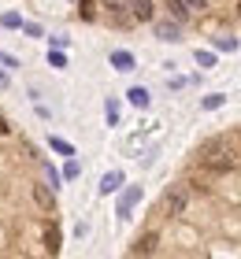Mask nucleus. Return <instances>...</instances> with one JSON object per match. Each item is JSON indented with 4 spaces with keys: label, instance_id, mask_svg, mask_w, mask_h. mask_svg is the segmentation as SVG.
Here are the masks:
<instances>
[{
    "label": "nucleus",
    "instance_id": "10",
    "mask_svg": "<svg viewBox=\"0 0 241 259\" xmlns=\"http://www.w3.org/2000/svg\"><path fill=\"white\" fill-rule=\"evenodd\" d=\"M126 97H130V104H134V108H149V89H145V85H134V89H130L126 93Z\"/></svg>",
    "mask_w": 241,
    "mask_h": 259
},
{
    "label": "nucleus",
    "instance_id": "14",
    "mask_svg": "<svg viewBox=\"0 0 241 259\" xmlns=\"http://www.w3.org/2000/svg\"><path fill=\"white\" fill-rule=\"evenodd\" d=\"M223 104H226L223 93H212V97H204V100H200V108H204V111H215V108H223Z\"/></svg>",
    "mask_w": 241,
    "mask_h": 259
},
{
    "label": "nucleus",
    "instance_id": "1",
    "mask_svg": "<svg viewBox=\"0 0 241 259\" xmlns=\"http://www.w3.org/2000/svg\"><path fill=\"white\" fill-rule=\"evenodd\" d=\"M200 163H204V167H212V170H234L237 167V156H234V148L208 145V148L200 152Z\"/></svg>",
    "mask_w": 241,
    "mask_h": 259
},
{
    "label": "nucleus",
    "instance_id": "15",
    "mask_svg": "<svg viewBox=\"0 0 241 259\" xmlns=\"http://www.w3.org/2000/svg\"><path fill=\"white\" fill-rule=\"evenodd\" d=\"M48 145H52V148L59 152V156H75V148H71V145H67L63 137H48Z\"/></svg>",
    "mask_w": 241,
    "mask_h": 259
},
{
    "label": "nucleus",
    "instance_id": "26",
    "mask_svg": "<svg viewBox=\"0 0 241 259\" xmlns=\"http://www.w3.org/2000/svg\"><path fill=\"white\" fill-rule=\"evenodd\" d=\"M4 81H8V78H4V70H0V85H4Z\"/></svg>",
    "mask_w": 241,
    "mask_h": 259
},
{
    "label": "nucleus",
    "instance_id": "17",
    "mask_svg": "<svg viewBox=\"0 0 241 259\" xmlns=\"http://www.w3.org/2000/svg\"><path fill=\"white\" fill-rule=\"evenodd\" d=\"M215 49L219 52H237V37H215Z\"/></svg>",
    "mask_w": 241,
    "mask_h": 259
},
{
    "label": "nucleus",
    "instance_id": "19",
    "mask_svg": "<svg viewBox=\"0 0 241 259\" xmlns=\"http://www.w3.org/2000/svg\"><path fill=\"white\" fill-rule=\"evenodd\" d=\"M48 63H52V67H67V56L59 49H52V52H48Z\"/></svg>",
    "mask_w": 241,
    "mask_h": 259
},
{
    "label": "nucleus",
    "instance_id": "4",
    "mask_svg": "<svg viewBox=\"0 0 241 259\" xmlns=\"http://www.w3.org/2000/svg\"><path fill=\"white\" fill-rule=\"evenodd\" d=\"M137 200H141V185H130V189L119 196V219H130V211H134Z\"/></svg>",
    "mask_w": 241,
    "mask_h": 259
},
{
    "label": "nucleus",
    "instance_id": "5",
    "mask_svg": "<svg viewBox=\"0 0 241 259\" xmlns=\"http://www.w3.org/2000/svg\"><path fill=\"white\" fill-rule=\"evenodd\" d=\"M126 4H130V15H134V22H152V15H156L152 0H126Z\"/></svg>",
    "mask_w": 241,
    "mask_h": 259
},
{
    "label": "nucleus",
    "instance_id": "11",
    "mask_svg": "<svg viewBox=\"0 0 241 259\" xmlns=\"http://www.w3.org/2000/svg\"><path fill=\"white\" fill-rule=\"evenodd\" d=\"M119 185H123V174H119V170H108L104 178H100V193H115Z\"/></svg>",
    "mask_w": 241,
    "mask_h": 259
},
{
    "label": "nucleus",
    "instance_id": "23",
    "mask_svg": "<svg viewBox=\"0 0 241 259\" xmlns=\"http://www.w3.org/2000/svg\"><path fill=\"white\" fill-rule=\"evenodd\" d=\"M22 30H26L30 37H41V26H33V22H22Z\"/></svg>",
    "mask_w": 241,
    "mask_h": 259
},
{
    "label": "nucleus",
    "instance_id": "22",
    "mask_svg": "<svg viewBox=\"0 0 241 259\" xmlns=\"http://www.w3.org/2000/svg\"><path fill=\"white\" fill-rule=\"evenodd\" d=\"M186 8L189 11H204V8H208V0H186Z\"/></svg>",
    "mask_w": 241,
    "mask_h": 259
},
{
    "label": "nucleus",
    "instance_id": "3",
    "mask_svg": "<svg viewBox=\"0 0 241 259\" xmlns=\"http://www.w3.org/2000/svg\"><path fill=\"white\" fill-rule=\"evenodd\" d=\"M189 204V193H186V185H175V189H167L163 196V207H167V215H182Z\"/></svg>",
    "mask_w": 241,
    "mask_h": 259
},
{
    "label": "nucleus",
    "instance_id": "16",
    "mask_svg": "<svg viewBox=\"0 0 241 259\" xmlns=\"http://www.w3.org/2000/svg\"><path fill=\"white\" fill-rule=\"evenodd\" d=\"M0 26H8V30H19V26H22V19L15 15V11H4V15H0Z\"/></svg>",
    "mask_w": 241,
    "mask_h": 259
},
{
    "label": "nucleus",
    "instance_id": "24",
    "mask_svg": "<svg viewBox=\"0 0 241 259\" xmlns=\"http://www.w3.org/2000/svg\"><path fill=\"white\" fill-rule=\"evenodd\" d=\"M78 170H82V167H78V163H75V159H71V163H67V170H63V174H67V178H78Z\"/></svg>",
    "mask_w": 241,
    "mask_h": 259
},
{
    "label": "nucleus",
    "instance_id": "21",
    "mask_svg": "<svg viewBox=\"0 0 241 259\" xmlns=\"http://www.w3.org/2000/svg\"><path fill=\"white\" fill-rule=\"evenodd\" d=\"M197 63H200V67H212L215 56H212V52H197Z\"/></svg>",
    "mask_w": 241,
    "mask_h": 259
},
{
    "label": "nucleus",
    "instance_id": "27",
    "mask_svg": "<svg viewBox=\"0 0 241 259\" xmlns=\"http://www.w3.org/2000/svg\"><path fill=\"white\" fill-rule=\"evenodd\" d=\"M237 11H241V4H237Z\"/></svg>",
    "mask_w": 241,
    "mask_h": 259
},
{
    "label": "nucleus",
    "instance_id": "2",
    "mask_svg": "<svg viewBox=\"0 0 241 259\" xmlns=\"http://www.w3.org/2000/svg\"><path fill=\"white\" fill-rule=\"evenodd\" d=\"M104 11H108V19H112L115 26H130V22H134L126 0H104Z\"/></svg>",
    "mask_w": 241,
    "mask_h": 259
},
{
    "label": "nucleus",
    "instance_id": "20",
    "mask_svg": "<svg viewBox=\"0 0 241 259\" xmlns=\"http://www.w3.org/2000/svg\"><path fill=\"white\" fill-rule=\"evenodd\" d=\"M82 19H96V8H93V0H82Z\"/></svg>",
    "mask_w": 241,
    "mask_h": 259
},
{
    "label": "nucleus",
    "instance_id": "13",
    "mask_svg": "<svg viewBox=\"0 0 241 259\" xmlns=\"http://www.w3.org/2000/svg\"><path fill=\"white\" fill-rule=\"evenodd\" d=\"M59 244H63V237H59V226H48V230H45V248L56 255V252H59Z\"/></svg>",
    "mask_w": 241,
    "mask_h": 259
},
{
    "label": "nucleus",
    "instance_id": "6",
    "mask_svg": "<svg viewBox=\"0 0 241 259\" xmlns=\"http://www.w3.org/2000/svg\"><path fill=\"white\" fill-rule=\"evenodd\" d=\"M112 67H115V70H123V74H126V70H134L137 63H134V56H130L126 49H115V52H112Z\"/></svg>",
    "mask_w": 241,
    "mask_h": 259
},
{
    "label": "nucleus",
    "instance_id": "25",
    "mask_svg": "<svg viewBox=\"0 0 241 259\" xmlns=\"http://www.w3.org/2000/svg\"><path fill=\"white\" fill-rule=\"evenodd\" d=\"M8 130H11V126H8V119L0 115V134H8Z\"/></svg>",
    "mask_w": 241,
    "mask_h": 259
},
{
    "label": "nucleus",
    "instance_id": "9",
    "mask_svg": "<svg viewBox=\"0 0 241 259\" xmlns=\"http://www.w3.org/2000/svg\"><path fill=\"white\" fill-rule=\"evenodd\" d=\"M156 37L160 41H178V22H156Z\"/></svg>",
    "mask_w": 241,
    "mask_h": 259
},
{
    "label": "nucleus",
    "instance_id": "12",
    "mask_svg": "<svg viewBox=\"0 0 241 259\" xmlns=\"http://www.w3.org/2000/svg\"><path fill=\"white\" fill-rule=\"evenodd\" d=\"M33 200H38L45 211H52V204H56V196L48 193V185H33Z\"/></svg>",
    "mask_w": 241,
    "mask_h": 259
},
{
    "label": "nucleus",
    "instance_id": "8",
    "mask_svg": "<svg viewBox=\"0 0 241 259\" xmlns=\"http://www.w3.org/2000/svg\"><path fill=\"white\" fill-rule=\"evenodd\" d=\"M167 15H171L175 22H186V19H189V8H186V0H167Z\"/></svg>",
    "mask_w": 241,
    "mask_h": 259
},
{
    "label": "nucleus",
    "instance_id": "7",
    "mask_svg": "<svg viewBox=\"0 0 241 259\" xmlns=\"http://www.w3.org/2000/svg\"><path fill=\"white\" fill-rule=\"evenodd\" d=\"M156 244H160V237H156V233H145V237H141L130 252H134V255H152V252H156Z\"/></svg>",
    "mask_w": 241,
    "mask_h": 259
},
{
    "label": "nucleus",
    "instance_id": "18",
    "mask_svg": "<svg viewBox=\"0 0 241 259\" xmlns=\"http://www.w3.org/2000/svg\"><path fill=\"white\" fill-rule=\"evenodd\" d=\"M104 115H108V122L115 126V122H119V104H115V100H108V104H104Z\"/></svg>",
    "mask_w": 241,
    "mask_h": 259
}]
</instances>
